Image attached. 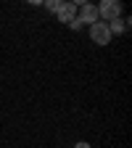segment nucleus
<instances>
[{"mask_svg": "<svg viewBox=\"0 0 132 148\" xmlns=\"http://www.w3.org/2000/svg\"><path fill=\"white\" fill-rule=\"evenodd\" d=\"M127 29H129V18H114V21H108L111 37H114V34H124Z\"/></svg>", "mask_w": 132, "mask_h": 148, "instance_id": "5", "label": "nucleus"}, {"mask_svg": "<svg viewBox=\"0 0 132 148\" xmlns=\"http://www.w3.org/2000/svg\"><path fill=\"white\" fill-rule=\"evenodd\" d=\"M77 21L82 27H92L95 21H101V18H98V8L92 3H79L77 5Z\"/></svg>", "mask_w": 132, "mask_h": 148, "instance_id": "2", "label": "nucleus"}, {"mask_svg": "<svg viewBox=\"0 0 132 148\" xmlns=\"http://www.w3.org/2000/svg\"><path fill=\"white\" fill-rule=\"evenodd\" d=\"M74 148H92V145H90L87 140H79V143H74Z\"/></svg>", "mask_w": 132, "mask_h": 148, "instance_id": "8", "label": "nucleus"}, {"mask_svg": "<svg viewBox=\"0 0 132 148\" xmlns=\"http://www.w3.org/2000/svg\"><path fill=\"white\" fill-rule=\"evenodd\" d=\"M58 5H61V0H45V8H48L50 13H55V11H58Z\"/></svg>", "mask_w": 132, "mask_h": 148, "instance_id": "6", "label": "nucleus"}, {"mask_svg": "<svg viewBox=\"0 0 132 148\" xmlns=\"http://www.w3.org/2000/svg\"><path fill=\"white\" fill-rule=\"evenodd\" d=\"M95 8H98V18H103L106 24L114 21V18H122V11H124V5L119 0H101Z\"/></svg>", "mask_w": 132, "mask_h": 148, "instance_id": "1", "label": "nucleus"}, {"mask_svg": "<svg viewBox=\"0 0 132 148\" xmlns=\"http://www.w3.org/2000/svg\"><path fill=\"white\" fill-rule=\"evenodd\" d=\"M69 29H71V32H79V29H82V24H79V21H77V18H74V21H71V24H69Z\"/></svg>", "mask_w": 132, "mask_h": 148, "instance_id": "7", "label": "nucleus"}, {"mask_svg": "<svg viewBox=\"0 0 132 148\" xmlns=\"http://www.w3.org/2000/svg\"><path fill=\"white\" fill-rule=\"evenodd\" d=\"M55 16H58V21H64V24L69 27L74 18H77V3H69V0H66V3H61L58 11H55Z\"/></svg>", "mask_w": 132, "mask_h": 148, "instance_id": "4", "label": "nucleus"}, {"mask_svg": "<svg viewBox=\"0 0 132 148\" xmlns=\"http://www.w3.org/2000/svg\"><path fill=\"white\" fill-rule=\"evenodd\" d=\"M90 29V40L92 42H95V45H108L111 42V32H108V24L106 21H95V24H92V27H87Z\"/></svg>", "mask_w": 132, "mask_h": 148, "instance_id": "3", "label": "nucleus"}]
</instances>
